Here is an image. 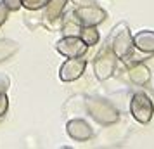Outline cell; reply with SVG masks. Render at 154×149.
<instances>
[{
	"mask_svg": "<svg viewBox=\"0 0 154 149\" xmlns=\"http://www.w3.org/2000/svg\"><path fill=\"white\" fill-rule=\"evenodd\" d=\"M80 29H82V24L76 19L75 14H68L66 19L63 21V33L64 36H78L80 35Z\"/></svg>",
	"mask_w": 154,
	"mask_h": 149,
	"instance_id": "obj_12",
	"label": "cell"
},
{
	"mask_svg": "<svg viewBox=\"0 0 154 149\" xmlns=\"http://www.w3.org/2000/svg\"><path fill=\"white\" fill-rule=\"evenodd\" d=\"M87 109H88L92 118L95 121H99L100 125H112L119 118L118 109L106 99H95V97H92V99L87 101Z\"/></svg>",
	"mask_w": 154,
	"mask_h": 149,
	"instance_id": "obj_1",
	"label": "cell"
},
{
	"mask_svg": "<svg viewBox=\"0 0 154 149\" xmlns=\"http://www.w3.org/2000/svg\"><path fill=\"white\" fill-rule=\"evenodd\" d=\"M66 134L69 135L73 141L85 142L94 135V130H92V127L85 120L75 118V120H69L66 123Z\"/></svg>",
	"mask_w": 154,
	"mask_h": 149,
	"instance_id": "obj_8",
	"label": "cell"
},
{
	"mask_svg": "<svg viewBox=\"0 0 154 149\" xmlns=\"http://www.w3.org/2000/svg\"><path fill=\"white\" fill-rule=\"evenodd\" d=\"M49 0H23V7H26L28 11H38L47 5Z\"/></svg>",
	"mask_w": 154,
	"mask_h": 149,
	"instance_id": "obj_15",
	"label": "cell"
},
{
	"mask_svg": "<svg viewBox=\"0 0 154 149\" xmlns=\"http://www.w3.org/2000/svg\"><path fill=\"white\" fill-rule=\"evenodd\" d=\"M56 50L64 57H80L85 56V52L88 50V45L80 36H63L56 43Z\"/></svg>",
	"mask_w": 154,
	"mask_h": 149,
	"instance_id": "obj_6",
	"label": "cell"
},
{
	"mask_svg": "<svg viewBox=\"0 0 154 149\" xmlns=\"http://www.w3.org/2000/svg\"><path fill=\"white\" fill-rule=\"evenodd\" d=\"M132 38H133V47L139 52H144V54H149V56L154 54V31L142 29V31H137Z\"/></svg>",
	"mask_w": 154,
	"mask_h": 149,
	"instance_id": "obj_9",
	"label": "cell"
},
{
	"mask_svg": "<svg viewBox=\"0 0 154 149\" xmlns=\"http://www.w3.org/2000/svg\"><path fill=\"white\" fill-rule=\"evenodd\" d=\"M9 87H11V80H9V76L2 75V76H0V92H7Z\"/></svg>",
	"mask_w": 154,
	"mask_h": 149,
	"instance_id": "obj_18",
	"label": "cell"
},
{
	"mask_svg": "<svg viewBox=\"0 0 154 149\" xmlns=\"http://www.w3.org/2000/svg\"><path fill=\"white\" fill-rule=\"evenodd\" d=\"M80 38L83 40L88 47H92V45H95V43L99 42V38H100V35H99V31L95 26H82V29H80Z\"/></svg>",
	"mask_w": 154,
	"mask_h": 149,
	"instance_id": "obj_13",
	"label": "cell"
},
{
	"mask_svg": "<svg viewBox=\"0 0 154 149\" xmlns=\"http://www.w3.org/2000/svg\"><path fill=\"white\" fill-rule=\"evenodd\" d=\"M116 63H118V57L111 50V47H106L100 50L94 61V73H95L97 80L111 78L114 70H116Z\"/></svg>",
	"mask_w": 154,
	"mask_h": 149,
	"instance_id": "obj_4",
	"label": "cell"
},
{
	"mask_svg": "<svg viewBox=\"0 0 154 149\" xmlns=\"http://www.w3.org/2000/svg\"><path fill=\"white\" fill-rule=\"evenodd\" d=\"M2 2L9 11H19L23 7V0H2Z\"/></svg>",
	"mask_w": 154,
	"mask_h": 149,
	"instance_id": "obj_17",
	"label": "cell"
},
{
	"mask_svg": "<svg viewBox=\"0 0 154 149\" xmlns=\"http://www.w3.org/2000/svg\"><path fill=\"white\" fill-rule=\"evenodd\" d=\"M128 78H130L132 83L142 87L151 80V71H149V68L144 66L142 63H133L132 66H130V70H128Z\"/></svg>",
	"mask_w": 154,
	"mask_h": 149,
	"instance_id": "obj_10",
	"label": "cell"
},
{
	"mask_svg": "<svg viewBox=\"0 0 154 149\" xmlns=\"http://www.w3.org/2000/svg\"><path fill=\"white\" fill-rule=\"evenodd\" d=\"M133 38H132V33L126 24H119L118 28L114 29V35H112V40H111V50L116 54L118 59H123L126 61L128 57L133 54Z\"/></svg>",
	"mask_w": 154,
	"mask_h": 149,
	"instance_id": "obj_2",
	"label": "cell"
},
{
	"mask_svg": "<svg viewBox=\"0 0 154 149\" xmlns=\"http://www.w3.org/2000/svg\"><path fill=\"white\" fill-rule=\"evenodd\" d=\"M0 2H2V0H0Z\"/></svg>",
	"mask_w": 154,
	"mask_h": 149,
	"instance_id": "obj_20",
	"label": "cell"
},
{
	"mask_svg": "<svg viewBox=\"0 0 154 149\" xmlns=\"http://www.w3.org/2000/svg\"><path fill=\"white\" fill-rule=\"evenodd\" d=\"M85 68H87V59H83V56L68 57L59 70V78L63 82H75L85 73Z\"/></svg>",
	"mask_w": 154,
	"mask_h": 149,
	"instance_id": "obj_7",
	"label": "cell"
},
{
	"mask_svg": "<svg viewBox=\"0 0 154 149\" xmlns=\"http://www.w3.org/2000/svg\"><path fill=\"white\" fill-rule=\"evenodd\" d=\"M7 14H9V9L4 5V2H0V26L7 21Z\"/></svg>",
	"mask_w": 154,
	"mask_h": 149,
	"instance_id": "obj_19",
	"label": "cell"
},
{
	"mask_svg": "<svg viewBox=\"0 0 154 149\" xmlns=\"http://www.w3.org/2000/svg\"><path fill=\"white\" fill-rule=\"evenodd\" d=\"M19 49L17 42L14 40H9V38H2L0 40V61H5L14 54L16 50Z\"/></svg>",
	"mask_w": 154,
	"mask_h": 149,
	"instance_id": "obj_14",
	"label": "cell"
},
{
	"mask_svg": "<svg viewBox=\"0 0 154 149\" xmlns=\"http://www.w3.org/2000/svg\"><path fill=\"white\" fill-rule=\"evenodd\" d=\"M66 4H68V0H49L47 2V5H45V17L47 19H59L61 14H63L64 7H66Z\"/></svg>",
	"mask_w": 154,
	"mask_h": 149,
	"instance_id": "obj_11",
	"label": "cell"
},
{
	"mask_svg": "<svg viewBox=\"0 0 154 149\" xmlns=\"http://www.w3.org/2000/svg\"><path fill=\"white\" fill-rule=\"evenodd\" d=\"M130 113L142 125L149 123L154 114V104L151 97L146 92H135L132 95V101H130Z\"/></svg>",
	"mask_w": 154,
	"mask_h": 149,
	"instance_id": "obj_3",
	"label": "cell"
},
{
	"mask_svg": "<svg viewBox=\"0 0 154 149\" xmlns=\"http://www.w3.org/2000/svg\"><path fill=\"white\" fill-rule=\"evenodd\" d=\"M9 109V97L5 92H0V118L7 113Z\"/></svg>",
	"mask_w": 154,
	"mask_h": 149,
	"instance_id": "obj_16",
	"label": "cell"
},
{
	"mask_svg": "<svg viewBox=\"0 0 154 149\" xmlns=\"http://www.w3.org/2000/svg\"><path fill=\"white\" fill-rule=\"evenodd\" d=\"M73 14L76 16V19L80 21L82 26H97L102 21H106V17H107L104 9H100L99 5H94V4L80 5Z\"/></svg>",
	"mask_w": 154,
	"mask_h": 149,
	"instance_id": "obj_5",
	"label": "cell"
}]
</instances>
